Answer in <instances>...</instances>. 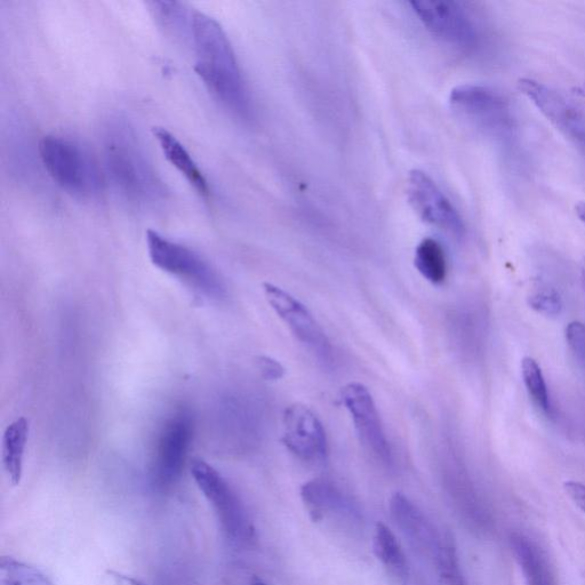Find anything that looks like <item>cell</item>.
I'll use <instances>...</instances> for the list:
<instances>
[{
  "label": "cell",
  "mask_w": 585,
  "mask_h": 585,
  "mask_svg": "<svg viewBox=\"0 0 585 585\" xmlns=\"http://www.w3.org/2000/svg\"><path fill=\"white\" fill-rule=\"evenodd\" d=\"M195 46V71L207 90L232 114L250 118L252 101L240 70L234 48L220 23L211 16L195 12L191 22Z\"/></svg>",
  "instance_id": "6da1fadb"
},
{
  "label": "cell",
  "mask_w": 585,
  "mask_h": 585,
  "mask_svg": "<svg viewBox=\"0 0 585 585\" xmlns=\"http://www.w3.org/2000/svg\"><path fill=\"white\" fill-rule=\"evenodd\" d=\"M107 170L122 195L135 205L162 202L166 188L133 128L124 120H112L104 134Z\"/></svg>",
  "instance_id": "7a4b0ae2"
},
{
  "label": "cell",
  "mask_w": 585,
  "mask_h": 585,
  "mask_svg": "<svg viewBox=\"0 0 585 585\" xmlns=\"http://www.w3.org/2000/svg\"><path fill=\"white\" fill-rule=\"evenodd\" d=\"M39 157L51 179L68 194L94 199L103 190V176L96 160L82 144L60 135L44 136Z\"/></svg>",
  "instance_id": "3957f363"
},
{
  "label": "cell",
  "mask_w": 585,
  "mask_h": 585,
  "mask_svg": "<svg viewBox=\"0 0 585 585\" xmlns=\"http://www.w3.org/2000/svg\"><path fill=\"white\" fill-rule=\"evenodd\" d=\"M190 474L198 490L211 504L228 538L238 544H251L255 540V528L244 503L228 480L202 459L191 461Z\"/></svg>",
  "instance_id": "277c9868"
},
{
  "label": "cell",
  "mask_w": 585,
  "mask_h": 585,
  "mask_svg": "<svg viewBox=\"0 0 585 585\" xmlns=\"http://www.w3.org/2000/svg\"><path fill=\"white\" fill-rule=\"evenodd\" d=\"M147 248L149 259L156 268L184 280L208 296L220 298L223 294V285L214 269L191 248L172 242L154 230L147 231Z\"/></svg>",
  "instance_id": "5b68a950"
},
{
  "label": "cell",
  "mask_w": 585,
  "mask_h": 585,
  "mask_svg": "<svg viewBox=\"0 0 585 585\" xmlns=\"http://www.w3.org/2000/svg\"><path fill=\"white\" fill-rule=\"evenodd\" d=\"M450 103L454 110L488 131L503 133L512 127L511 104L496 88L464 84L453 88Z\"/></svg>",
  "instance_id": "8992f818"
},
{
  "label": "cell",
  "mask_w": 585,
  "mask_h": 585,
  "mask_svg": "<svg viewBox=\"0 0 585 585\" xmlns=\"http://www.w3.org/2000/svg\"><path fill=\"white\" fill-rule=\"evenodd\" d=\"M518 90L570 140L585 158V115L554 88L531 78H520Z\"/></svg>",
  "instance_id": "52a82bcc"
},
{
  "label": "cell",
  "mask_w": 585,
  "mask_h": 585,
  "mask_svg": "<svg viewBox=\"0 0 585 585\" xmlns=\"http://www.w3.org/2000/svg\"><path fill=\"white\" fill-rule=\"evenodd\" d=\"M264 295L276 314L290 328L296 339L317 358L327 362L332 357L330 340L306 306L274 284H263Z\"/></svg>",
  "instance_id": "ba28073f"
},
{
  "label": "cell",
  "mask_w": 585,
  "mask_h": 585,
  "mask_svg": "<svg viewBox=\"0 0 585 585\" xmlns=\"http://www.w3.org/2000/svg\"><path fill=\"white\" fill-rule=\"evenodd\" d=\"M408 5L423 26L445 43L460 48L475 45V23L461 4L446 0H414Z\"/></svg>",
  "instance_id": "9c48e42d"
},
{
  "label": "cell",
  "mask_w": 585,
  "mask_h": 585,
  "mask_svg": "<svg viewBox=\"0 0 585 585\" xmlns=\"http://www.w3.org/2000/svg\"><path fill=\"white\" fill-rule=\"evenodd\" d=\"M407 196L423 221L456 237H462L466 232L461 215L427 173L420 170L410 173Z\"/></svg>",
  "instance_id": "30bf717a"
},
{
  "label": "cell",
  "mask_w": 585,
  "mask_h": 585,
  "mask_svg": "<svg viewBox=\"0 0 585 585\" xmlns=\"http://www.w3.org/2000/svg\"><path fill=\"white\" fill-rule=\"evenodd\" d=\"M192 438L189 415L179 413L168 419L159 432L154 459V477L160 487L178 482L186 463Z\"/></svg>",
  "instance_id": "8fae6325"
},
{
  "label": "cell",
  "mask_w": 585,
  "mask_h": 585,
  "mask_svg": "<svg viewBox=\"0 0 585 585\" xmlns=\"http://www.w3.org/2000/svg\"><path fill=\"white\" fill-rule=\"evenodd\" d=\"M341 399L363 444L376 458L390 464V445L371 392L362 383H349L342 389Z\"/></svg>",
  "instance_id": "7c38bea8"
},
{
  "label": "cell",
  "mask_w": 585,
  "mask_h": 585,
  "mask_svg": "<svg viewBox=\"0 0 585 585\" xmlns=\"http://www.w3.org/2000/svg\"><path fill=\"white\" fill-rule=\"evenodd\" d=\"M283 443L288 451L304 462L326 459L328 447L323 423L306 405L294 404L286 408Z\"/></svg>",
  "instance_id": "4fadbf2b"
},
{
  "label": "cell",
  "mask_w": 585,
  "mask_h": 585,
  "mask_svg": "<svg viewBox=\"0 0 585 585\" xmlns=\"http://www.w3.org/2000/svg\"><path fill=\"white\" fill-rule=\"evenodd\" d=\"M389 509L391 518L415 550L435 562L445 535L438 533L426 514L403 493L391 496Z\"/></svg>",
  "instance_id": "5bb4252c"
},
{
  "label": "cell",
  "mask_w": 585,
  "mask_h": 585,
  "mask_svg": "<svg viewBox=\"0 0 585 585\" xmlns=\"http://www.w3.org/2000/svg\"><path fill=\"white\" fill-rule=\"evenodd\" d=\"M301 499L314 523L327 519L357 516L346 496L333 483L325 479H312L301 487Z\"/></svg>",
  "instance_id": "9a60e30c"
},
{
  "label": "cell",
  "mask_w": 585,
  "mask_h": 585,
  "mask_svg": "<svg viewBox=\"0 0 585 585\" xmlns=\"http://www.w3.org/2000/svg\"><path fill=\"white\" fill-rule=\"evenodd\" d=\"M152 132H154L155 138L167 162L184 176V179L188 181L200 197L204 199L210 198L211 190L205 175L199 170L198 165L186 147L171 132H168L163 127H155Z\"/></svg>",
  "instance_id": "2e32d148"
},
{
  "label": "cell",
  "mask_w": 585,
  "mask_h": 585,
  "mask_svg": "<svg viewBox=\"0 0 585 585\" xmlns=\"http://www.w3.org/2000/svg\"><path fill=\"white\" fill-rule=\"evenodd\" d=\"M510 546L526 585H557L547 555L538 544L524 534L514 533L510 536Z\"/></svg>",
  "instance_id": "e0dca14e"
},
{
  "label": "cell",
  "mask_w": 585,
  "mask_h": 585,
  "mask_svg": "<svg viewBox=\"0 0 585 585\" xmlns=\"http://www.w3.org/2000/svg\"><path fill=\"white\" fill-rule=\"evenodd\" d=\"M29 429L28 420L21 416V418L8 424L4 431L2 445L3 467L12 486H19L22 482Z\"/></svg>",
  "instance_id": "ac0fdd59"
},
{
  "label": "cell",
  "mask_w": 585,
  "mask_h": 585,
  "mask_svg": "<svg viewBox=\"0 0 585 585\" xmlns=\"http://www.w3.org/2000/svg\"><path fill=\"white\" fill-rule=\"evenodd\" d=\"M415 268L431 284L445 282L447 276V259L444 247L436 239L426 238L416 247Z\"/></svg>",
  "instance_id": "d6986e66"
},
{
  "label": "cell",
  "mask_w": 585,
  "mask_h": 585,
  "mask_svg": "<svg viewBox=\"0 0 585 585\" xmlns=\"http://www.w3.org/2000/svg\"><path fill=\"white\" fill-rule=\"evenodd\" d=\"M373 552L380 563L390 572L405 575L408 572V563L405 552L400 546L396 535L387 525L376 524L373 538Z\"/></svg>",
  "instance_id": "ffe728a7"
},
{
  "label": "cell",
  "mask_w": 585,
  "mask_h": 585,
  "mask_svg": "<svg viewBox=\"0 0 585 585\" xmlns=\"http://www.w3.org/2000/svg\"><path fill=\"white\" fill-rule=\"evenodd\" d=\"M0 585H54L34 565L11 556L0 559Z\"/></svg>",
  "instance_id": "44dd1931"
},
{
  "label": "cell",
  "mask_w": 585,
  "mask_h": 585,
  "mask_svg": "<svg viewBox=\"0 0 585 585\" xmlns=\"http://www.w3.org/2000/svg\"><path fill=\"white\" fill-rule=\"evenodd\" d=\"M434 564L440 585H466L454 536L451 533L445 534L442 548H440Z\"/></svg>",
  "instance_id": "7402d4cb"
},
{
  "label": "cell",
  "mask_w": 585,
  "mask_h": 585,
  "mask_svg": "<svg viewBox=\"0 0 585 585\" xmlns=\"http://www.w3.org/2000/svg\"><path fill=\"white\" fill-rule=\"evenodd\" d=\"M150 11L156 21L163 28L178 35L186 28L191 30L192 14L189 15L187 8L180 3L172 2H151L148 3Z\"/></svg>",
  "instance_id": "603a6c76"
},
{
  "label": "cell",
  "mask_w": 585,
  "mask_h": 585,
  "mask_svg": "<svg viewBox=\"0 0 585 585\" xmlns=\"http://www.w3.org/2000/svg\"><path fill=\"white\" fill-rule=\"evenodd\" d=\"M522 375L525 387L533 402L544 413L551 414L550 396L541 367L536 360L525 357L522 362Z\"/></svg>",
  "instance_id": "cb8c5ba5"
},
{
  "label": "cell",
  "mask_w": 585,
  "mask_h": 585,
  "mask_svg": "<svg viewBox=\"0 0 585 585\" xmlns=\"http://www.w3.org/2000/svg\"><path fill=\"white\" fill-rule=\"evenodd\" d=\"M528 304L539 314L557 317L562 314L563 301L554 287L543 282H535L528 293Z\"/></svg>",
  "instance_id": "d4e9b609"
},
{
  "label": "cell",
  "mask_w": 585,
  "mask_h": 585,
  "mask_svg": "<svg viewBox=\"0 0 585 585\" xmlns=\"http://www.w3.org/2000/svg\"><path fill=\"white\" fill-rule=\"evenodd\" d=\"M566 341L575 357L585 366V324L580 322L568 324Z\"/></svg>",
  "instance_id": "484cf974"
},
{
  "label": "cell",
  "mask_w": 585,
  "mask_h": 585,
  "mask_svg": "<svg viewBox=\"0 0 585 585\" xmlns=\"http://www.w3.org/2000/svg\"><path fill=\"white\" fill-rule=\"evenodd\" d=\"M258 367L264 379L268 381H277L283 378L285 368L276 359L261 356L258 358Z\"/></svg>",
  "instance_id": "4316f807"
},
{
  "label": "cell",
  "mask_w": 585,
  "mask_h": 585,
  "mask_svg": "<svg viewBox=\"0 0 585 585\" xmlns=\"http://www.w3.org/2000/svg\"><path fill=\"white\" fill-rule=\"evenodd\" d=\"M564 490L568 498L575 503V506L585 512V484L570 480V482L564 484Z\"/></svg>",
  "instance_id": "83f0119b"
},
{
  "label": "cell",
  "mask_w": 585,
  "mask_h": 585,
  "mask_svg": "<svg viewBox=\"0 0 585 585\" xmlns=\"http://www.w3.org/2000/svg\"><path fill=\"white\" fill-rule=\"evenodd\" d=\"M109 575L116 585H144L139 579H135L130 575L112 571L109 572Z\"/></svg>",
  "instance_id": "f1b7e54d"
},
{
  "label": "cell",
  "mask_w": 585,
  "mask_h": 585,
  "mask_svg": "<svg viewBox=\"0 0 585 585\" xmlns=\"http://www.w3.org/2000/svg\"><path fill=\"white\" fill-rule=\"evenodd\" d=\"M576 215L579 216V219L585 224V202H581L575 207Z\"/></svg>",
  "instance_id": "f546056e"
},
{
  "label": "cell",
  "mask_w": 585,
  "mask_h": 585,
  "mask_svg": "<svg viewBox=\"0 0 585 585\" xmlns=\"http://www.w3.org/2000/svg\"><path fill=\"white\" fill-rule=\"evenodd\" d=\"M576 93L582 95L583 98H585V82L581 86L576 88Z\"/></svg>",
  "instance_id": "4dcf8cb0"
},
{
  "label": "cell",
  "mask_w": 585,
  "mask_h": 585,
  "mask_svg": "<svg viewBox=\"0 0 585 585\" xmlns=\"http://www.w3.org/2000/svg\"><path fill=\"white\" fill-rule=\"evenodd\" d=\"M251 585H268V584L259 578H254L251 582Z\"/></svg>",
  "instance_id": "1f68e13d"
},
{
  "label": "cell",
  "mask_w": 585,
  "mask_h": 585,
  "mask_svg": "<svg viewBox=\"0 0 585 585\" xmlns=\"http://www.w3.org/2000/svg\"><path fill=\"white\" fill-rule=\"evenodd\" d=\"M581 274H582V283H583V287L585 290V260L582 264V270H581Z\"/></svg>",
  "instance_id": "d6a6232c"
}]
</instances>
